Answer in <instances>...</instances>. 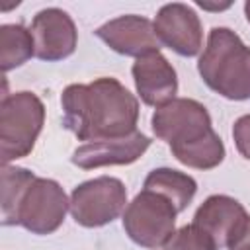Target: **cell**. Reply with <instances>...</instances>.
<instances>
[{"instance_id": "6da1fadb", "label": "cell", "mask_w": 250, "mask_h": 250, "mask_svg": "<svg viewBox=\"0 0 250 250\" xmlns=\"http://www.w3.org/2000/svg\"><path fill=\"white\" fill-rule=\"evenodd\" d=\"M62 125L78 141H104L131 135L139 119L137 98L115 78L70 84L61 96Z\"/></svg>"}, {"instance_id": "7a4b0ae2", "label": "cell", "mask_w": 250, "mask_h": 250, "mask_svg": "<svg viewBox=\"0 0 250 250\" xmlns=\"http://www.w3.org/2000/svg\"><path fill=\"white\" fill-rule=\"evenodd\" d=\"M152 131L186 166L211 170L225 158V145L211 127V117L195 100L174 98L152 113Z\"/></svg>"}, {"instance_id": "3957f363", "label": "cell", "mask_w": 250, "mask_h": 250, "mask_svg": "<svg viewBox=\"0 0 250 250\" xmlns=\"http://www.w3.org/2000/svg\"><path fill=\"white\" fill-rule=\"evenodd\" d=\"M197 70L203 82L229 100L250 98V47L229 27H213Z\"/></svg>"}, {"instance_id": "277c9868", "label": "cell", "mask_w": 250, "mask_h": 250, "mask_svg": "<svg viewBox=\"0 0 250 250\" xmlns=\"http://www.w3.org/2000/svg\"><path fill=\"white\" fill-rule=\"evenodd\" d=\"M45 121L43 102L33 92H16L0 104V154L2 164L27 156Z\"/></svg>"}, {"instance_id": "5b68a950", "label": "cell", "mask_w": 250, "mask_h": 250, "mask_svg": "<svg viewBox=\"0 0 250 250\" xmlns=\"http://www.w3.org/2000/svg\"><path fill=\"white\" fill-rule=\"evenodd\" d=\"M176 207L164 195L143 189L123 213V229L129 238L145 248H160L176 232Z\"/></svg>"}, {"instance_id": "8992f818", "label": "cell", "mask_w": 250, "mask_h": 250, "mask_svg": "<svg viewBox=\"0 0 250 250\" xmlns=\"http://www.w3.org/2000/svg\"><path fill=\"white\" fill-rule=\"evenodd\" d=\"M127 203L121 180L100 176L76 186L70 193V215L82 227H104L117 219Z\"/></svg>"}, {"instance_id": "52a82bcc", "label": "cell", "mask_w": 250, "mask_h": 250, "mask_svg": "<svg viewBox=\"0 0 250 250\" xmlns=\"http://www.w3.org/2000/svg\"><path fill=\"white\" fill-rule=\"evenodd\" d=\"M70 201L55 180L35 178L18 203L14 225H21L33 234H51L62 225Z\"/></svg>"}, {"instance_id": "ba28073f", "label": "cell", "mask_w": 250, "mask_h": 250, "mask_svg": "<svg viewBox=\"0 0 250 250\" xmlns=\"http://www.w3.org/2000/svg\"><path fill=\"white\" fill-rule=\"evenodd\" d=\"M154 33L162 45L170 47L182 57L197 55L203 45V31L197 14L180 2L166 4L158 10Z\"/></svg>"}, {"instance_id": "9c48e42d", "label": "cell", "mask_w": 250, "mask_h": 250, "mask_svg": "<svg viewBox=\"0 0 250 250\" xmlns=\"http://www.w3.org/2000/svg\"><path fill=\"white\" fill-rule=\"evenodd\" d=\"M29 31L35 43V57L41 61H62L76 49V25L72 18L59 8L41 10L33 18Z\"/></svg>"}, {"instance_id": "30bf717a", "label": "cell", "mask_w": 250, "mask_h": 250, "mask_svg": "<svg viewBox=\"0 0 250 250\" xmlns=\"http://www.w3.org/2000/svg\"><path fill=\"white\" fill-rule=\"evenodd\" d=\"M96 35L115 53L127 57H143L160 51V41L154 33V23L143 16H119L96 29Z\"/></svg>"}, {"instance_id": "8fae6325", "label": "cell", "mask_w": 250, "mask_h": 250, "mask_svg": "<svg viewBox=\"0 0 250 250\" xmlns=\"http://www.w3.org/2000/svg\"><path fill=\"white\" fill-rule=\"evenodd\" d=\"M148 146H150V139L141 131H133L131 135L125 137L86 143L72 152L70 160L82 170L113 166V164H131L139 160Z\"/></svg>"}, {"instance_id": "7c38bea8", "label": "cell", "mask_w": 250, "mask_h": 250, "mask_svg": "<svg viewBox=\"0 0 250 250\" xmlns=\"http://www.w3.org/2000/svg\"><path fill=\"white\" fill-rule=\"evenodd\" d=\"M133 78L141 100L146 105H166L178 92V76L174 66L160 51L139 57L133 62Z\"/></svg>"}, {"instance_id": "4fadbf2b", "label": "cell", "mask_w": 250, "mask_h": 250, "mask_svg": "<svg viewBox=\"0 0 250 250\" xmlns=\"http://www.w3.org/2000/svg\"><path fill=\"white\" fill-rule=\"evenodd\" d=\"M246 217L244 207L236 199L229 195H211L195 211L193 225L203 229L215 240L217 248H227Z\"/></svg>"}, {"instance_id": "5bb4252c", "label": "cell", "mask_w": 250, "mask_h": 250, "mask_svg": "<svg viewBox=\"0 0 250 250\" xmlns=\"http://www.w3.org/2000/svg\"><path fill=\"white\" fill-rule=\"evenodd\" d=\"M145 189H150V191L164 195L168 201H172L176 211L182 213L189 205V201L193 199V195L197 191V184L191 176L182 174L178 170L156 168L146 176Z\"/></svg>"}, {"instance_id": "9a60e30c", "label": "cell", "mask_w": 250, "mask_h": 250, "mask_svg": "<svg viewBox=\"0 0 250 250\" xmlns=\"http://www.w3.org/2000/svg\"><path fill=\"white\" fill-rule=\"evenodd\" d=\"M35 55V43L29 29L20 23H6L0 27V66L8 72L21 66Z\"/></svg>"}, {"instance_id": "2e32d148", "label": "cell", "mask_w": 250, "mask_h": 250, "mask_svg": "<svg viewBox=\"0 0 250 250\" xmlns=\"http://www.w3.org/2000/svg\"><path fill=\"white\" fill-rule=\"evenodd\" d=\"M33 180H35V176L29 170L4 164L2 188H0V191H2V201H0L2 203V225L4 227L14 225V215H16L18 203Z\"/></svg>"}, {"instance_id": "e0dca14e", "label": "cell", "mask_w": 250, "mask_h": 250, "mask_svg": "<svg viewBox=\"0 0 250 250\" xmlns=\"http://www.w3.org/2000/svg\"><path fill=\"white\" fill-rule=\"evenodd\" d=\"M162 248L164 250H217V244L203 229L191 223L178 229Z\"/></svg>"}, {"instance_id": "ac0fdd59", "label": "cell", "mask_w": 250, "mask_h": 250, "mask_svg": "<svg viewBox=\"0 0 250 250\" xmlns=\"http://www.w3.org/2000/svg\"><path fill=\"white\" fill-rule=\"evenodd\" d=\"M232 137H234V145L238 148V152L250 160V113L242 115L234 121L232 125Z\"/></svg>"}, {"instance_id": "d6986e66", "label": "cell", "mask_w": 250, "mask_h": 250, "mask_svg": "<svg viewBox=\"0 0 250 250\" xmlns=\"http://www.w3.org/2000/svg\"><path fill=\"white\" fill-rule=\"evenodd\" d=\"M227 248L229 250H250V217L244 219V223L240 225V229L236 230V234L232 236Z\"/></svg>"}, {"instance_id": "ffe728a7", "label": "cell", "mask_w": 250, "mask_h": 250, "mask_svg": "<svg viewBox=\"0 0 250 250\" xmlns=\"http://www.w3.org/2000/svg\"><path fill=\"white\" fill-rule=\"evenodd\" d=\"M244 14H246V20H248V23H250V2L244 4Z\"/></svg>"}]
</instances>
